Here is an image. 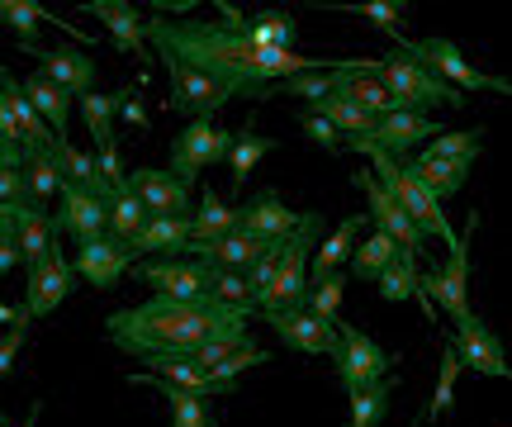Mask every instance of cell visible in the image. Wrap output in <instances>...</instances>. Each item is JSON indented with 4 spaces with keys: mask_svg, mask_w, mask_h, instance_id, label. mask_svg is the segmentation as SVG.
<instances>
[{
    "mask_svg": "<svg viewBox=\"0 0 512 427\" xmlns=\"http://www.w3.org/2000/svg\"><path fill=\"white\" fill-rule=\"evenodd\" d=\"M143 38L152 43V53H166L195 67V72L214 76L219 86H228L233 95H256L285 76H304V72H323L328 62L323 57H299L290 48H252L238 29L214 24V19H162L152 15L143 19Z\"/></svg>",
    "mask_w": 512,
    "mask_h": 427,
    "instance_id": "1",
    "label": "cell"
},
{
    "mask_svg": "<svg viewBox=\"0 0 512 427\" xmlns=\"http://www.w3.org/2000/svg\"><path fill=\"white\" fill-rule=\"evenodd\" d=\"M233 304H214V299H204V304H181V299H162L152 295L143 304H133V309H119V314L105 318V333L119 352L128 356H190L200 347L209 328L228 318Z\"/></svg>",
    "mask_w": 512,
    "mask_h": 427,
    "instance_id": "2",
    "label": "cell"
},
{
    "mask_svg": "<svg viewBox=\"0 0 512 427\" xmlns=\"http://www.w3.org/2000/svg\"><path fill=\"white\" fill-rule=\"evenodd\" d=\"M318 238H323V214H304V223L280 247V266H275L271 285L252 299L256 314L304 309V295H309V257H313V247H318Z\"/></svg>",
    "mask_w": 512,
    "mask_h": 427,
    "instance_id": "3",
    "label": "cell"
},
{
    "mask_svg": "<svg viewBox=\"0 0 512 427\" xmlns=\"http://www.w3.org/2000/svg\"><path fill=\"white\" fill-rule=\"evenodd\" d=\"M375 81H380L384 91L394 95V105L408 114H427L437 110V105H451V110H460L465 105V95L451 91L446 81H437V76L427 72V67H418V62H408V57H370V62H361Z\"/></svg>",
    "mask_w": 512,
    "mask_h": 427,
    "instance_id": "4",
    "label": "cell"
},
{
    "mask_svg": "<svg viewBox=\"0 0 512 427\" xmlns=\"http://www.w3.org/2000/svg\"><path fill=\"white\" fill-rule=\"evenodd\" d=\"M403 57H408V62H418V67H427L437 81H446V86H451V91H460V95H475V91L508 95L512 91L508 76L479 72L475 62L460 53L451 38H418V43H408V38H403Z\"/></svg>",
    "mask_w": 512,
    "mask_h": 427,
    "instance_id": "5",
    "label": "cell"
},
{
    "mask_svg": "<svg viewBox=\"0 0 512 427\" xmlns=\"http://www.w3.org/2000/svg\"><path fill=\"white\" fill-rule=\"evenodd\" d=\"M475 228H479V209L470 214L465 233H456V242L446 247V266H441V271H427V276L418 280L427 304L441 309L451 323L470 318V238H475Z\"/></svg>",
    "mask_w": 512,
    "mask_h": 427,
    "instance_id": "6",
    "label": "cell"
},
{
    "mask_svg": "<svg viewBox=\"0 0 512 427\" xmlns=\"http://www.w3.org/2000/svg\"><path fill=\"white\" fill-rule=\"evenodd\" d=\"M394 361H399V356H389L370 333H361L356 323H342V318H337V352H332V366H337V380H342L347 399L370 390V385H380V380H389Z\"/></svg>",
    "mask_w": 512,
    "mask_h": 427,
    "instance_id": "7",
    "label": "cell"
},
{
    "mask_svg": "<svg viewBox=\"0 0 512 427\" xmlns=\"http://www.w3.org/2000/svg\"><path fill=\"white\" fill-rule=\"evenodd\" d=\"M228 143H233V133L223 129V124H214V119H190V124L176 133V143H171V167H166V176L190 190L200 181L204 167H214L219 157H228Z\"/></svg>",
    "mask_w": 512,
    "mask_h": 427,
    "instance_id": "8",
    "label": "cell"
},
{
    "mask_svg": "<svg viewBox=\"0 0 512 427\" xmlns=\"http://www.w3.org/2000/svg\"><path fill=\"white\" fill-rule=\"evenodd\" d=\"M76 290V271L72 261H67V252H62V242H53L43 257L29 266V280H24V304H19V314L29 318H48L62 304V299Z\"/></svg>",
    "mask_w": 512,
    "mask_h": 427,
    "instance_id": "9",
    "label": "cell"
},
{
    "mask_svg": "<svg viewBox=\"0 0 512 427\" xmlns=\"http://www.w3.org/2000/svg\"><path fill=\"white\" fill-rule=\"evenodd\" d=\"M133 271L162 299H181V304H204V299H209V285H214V266H209V261H195V257L138 261Z\"/></svg>",
    "mask_w": 512,
    "mask_h": 427,
    "instance_id": "10",
    "label": "cell"
},
{
    "mask_svg": "<svg viewBox=\"0 0 512 427\" xmlns=\"http://www.w3.org/2000/svg\"><path fill=\"white\" fill-rule=\"evenodd\" d=\"M351 186L366 195V219L375 223V233H384V238L394 242L399 252H408V257H422V252H427V238L413 228V219L399 209V200H394V195H389V190H384L366 167L351 171Z\"/></svg>",
    "mask_w": 512,
    "mask_h": 427,
    "instance_id": "11",
    "label": "cell"
},
{
    "mask_svg": "<svg viewBox=\"0 0 512 427\" xmlns=\"http://www.w3.org/2000/svg\"><path fill=\"white\" fill-rule=\"evenodd\" d=\"M157 62H162L166 81H171V110L176 114H190V119H214V114L233 100V91L219 86L214 76L195 72V67H185V62H176V57H166V53H157Z\"/></svg>",
    "mask_w": 512,
    "mask_h": 427,
    "instance_id": "12",
    "label": "cell"
},
{
    "mask_svg": "<svg viewBox=\"0 0 512 427\" xmlns=\"http://www.w3.org/2000/svg\"><path fill=\"white\" fill-rule=\"evenodd\" d=\"M451 352L460 356L465 371H479V375H494V380H508V356H503V342L498 333L484 323V318H460L456 323V337H451Z\"/></svg>",
    "mask_w": 512,
    "mask_h": 427,
    "instance_id": "13",
    "label": "cell"
},
{
    "mask_svg": "<svg viewBox=\"0 0 512 427\" xmlns=\"http://www.w3.org/2000/svg\"><path fill=\"white\" fill-rule=\"evenodd\" d=\"M53 233L76 238V247H81V242L105 238V200H100L91 186H72V181H62V190H57Z\"/></svg>",
    "mask_w": 512,
    "mask_h": 427,
    "instance_id": "14",
    "label": "cell"
},
{
    "mask_svg": "<svg viewBox=\"0 0 512 427\" xmlns=\"http://www.w3.org/2000/svg\"><path fill=\"white\" fill-rule=\"evenodd\" d=\"M271 323V333L290 347V352L304 356H332L337 352V323H323L313 318L309 309H275V314H261Z\"/></svg>",
    "mask_w": 512,
    "mask_h": 427,
    "instance_id": "15",
    "label": "cell"
},
{
    "mask_svg": "<svg viewBox=\"0 0 512 427\" xmlns=\"http://www.w3.org/2000/svg\"><path fill=\"white\" fill-rule=\"evenodd\" d=\"M124 186L138 195L143 214H152V219H181V214H190V190L157 167H138L133 176H124Z\"/></svg>",
    "mask_w": 512,
    "mask_h": 427,
    "instance_id": "16",
    "label": "cell"
},
{
    "mask_svg": "<svg viewBox=\"0 0 512 427\" xmlns=\"http://www.w3.org/2000/svg\"><path fill=\"white\" fill-rule=\"evenodd\" d=\"M128 266H133V252H128L124 242H114L110 233L95 242H81V247H76V261H72V271L86 280V285H95V290H114V285L124 280Z\"/></svg>",
    "mask_w": 512,
    "mask_h": 427,
    "instance_id": "17",
    "label": "cell"
},
{
    "mask_svg": "<svg viewBox=\"0 0 512 427\" xmlns=\"http://www.w3.org/2000/svg\"><path fill=\"white\" fill-rule=\"evenodd\" d=\"M299 223H304V214L285 209V200L275 190H256L252 205L238 209V233H247L256 242H285Z\"/></svg>",
    "mask_w": 512,
    "mask_h": 427,
    "instance_id": "18",
    "label": "cell"
},
{
    "mask_svg": "<svg viewBox=\"0 0 512 427\" xmlns=\"http://www.w3.org/2000/svg\"><path fill=\"white\" fill-rule=\"evenodd\" d=\"M437 133H446L441 124H432L427 114H408V110H394L384 114V119H375V129H370V143L384 152V157H394V162H403L408 152L418 148V143H427V138H437Z\"/></svg>",
    "mask_w": 512,
    "mask_h": 427,
    "instance_id": "19",
    "label": "cell"
},
{
    "mask_svg": "<svg viewBox=\"0 0 512 427\" xmlns=\"http://www.w3.org/2000/svg\"><path fill=\"white\" fill-rule=\"evenodd\" d=\"M38 76H48L57 91L91 95L95 91V57L86 48H34Z\"/></svg>",
    "mask_w": 512,
    "mask_h": 427,
    "instance_id": "20",
    "label": "cell"
},
{
    "mask_svg": "<svg viewBox=\"0 0 512 427\" xmlns=\"http://www.w3.org/2000/svg\"><path fill=\"white\" fill-rule=\"evenodd\" d=\"M0 24H10V29H15L24 53H34L38 48V24H57V29H62L67 38H76L81 48L91 43L86 29H76V24H67V19H57L53 10H43V5H34V0H0Z\"/></svg>",
    "mask_w": 512,
    "mask_h": 427,
    "instance_id": "21",
    "label": "cell"
},
{
    "mask_svg": "<svg viewBox=\"0 0 512 427\" xmlns=\"http://www.w3.org/2000/svg\"><path fill=\"white\" fill-rule=\"evenodd\" d=\"M86 15L105 19V29H110L119 53H128V57L143 53L147 38H143V10H138V5H128V0H91Z\"/></svg>",
    "mask_w": 512,
    "mask_h": 427,
    "instance_id": "22",
    "label": "cell"
},
{
    "mask_svg": "<svg viewBox=\"0 0 512 427\" xmlns=\"http://www.w3.org/2000/svg\"><path fill=\"white\" fill-rule=\"evenodd\" d=\"M366 214H351V219H342L337 228H332L328 238H318V247H313V257H309V276L313 280H323L332 276V271H342L351 261V247H356V238L366 233Z\"/></svg>",
    "mask_w": 512,
    "mask_h": 427,
    "instance_id": "23",
    "label": "cell"
},
{
    "mask_svg": "<svg viewBox=\"0 0 512 427\" xmlns=\"http://www.w3.org/2000/svg\"><path fill=\"white\" fill-rule=\"evenodd\" d=\"M143 366H147V375H152V380L176 385V390H190V394H200V399H209V394H233L228 385H219L209 371H200L190 356H147Z\"/></svg>",
    "mask_w": 512,
    "mask_h": 427,
    "instance_id": "24",
    "label": "cell"
},
{
    "mask_svg": "<svg viewBox=\"0 0 512 427\" xmlns=\"http://www.w3.org/2000/svg\"><path fill=\"white\" fill-rule=\"evenodd\" d=\"M403 167L413 171L422 186H427L441 200V205H446L451 195H460V190H465V181H470V167H475V162H441V157H427V152H418V157H408Z\"/></svg>",
    "mask_w": 512,
    "mask_h": 427,
    "instance_id": "25",
    "label": "cell"
},
{
    "mask_svg": "<svg viewBox=\"0 0 512 427\" xmlns=\"http://www.w3.org/2000/svg\"><path fill=\"white\" fill-rule=\"evenodd\" d=\"M19 176H24V190H29V205L43 209L62 190V171H57V152L48 148H24V162H19Z\"/></svg>",
    "mask_w": 512,
    "mask_h": 427,
    "instance_id": "26",
    "label": "cell"
},
{
    "mask_svg": "<svg viewBox=\"0 0 512 427\" xmlns=\"http://www.w3.org/2000/svg\"><path fill=\"white\" fill-rule=\"evenodd\" d=\"M0 95H5V105H10V119H15L19 129V148H48V143H57L53 133H48V124L34 114V105H29V95L19 91V76L0 72Z\"/></svg>",
    "mask_w": 512,
    "mask_h": 427,
    "instance_id": "27",
    "label": "cell"
},
{
    "mask_svg": "<svg viewBox=\"0 0 512 427\" xmlns=\"http://www.w3.org/2000/svg\"><path fill=\"white\" fill-rule=\"evenodd\" d=\"M19 91L29 95V105H34V114L48 124V133H53L57 143L67 138V91H57L48 76H38V72H29L24 81H19Z\"/></svg>",
    "mask_w": 512,
    "mask_h": 427,
    "instance_id": "28",
    "label": "cell"
},
{
    "mask_svg": "<svg viewBox=\"0 0 512 427\" xmlns=\"http://www.w3.org/2000/svg\"><path fill=\"white\" fill-rule=\"evenodd\" d=\"M418 257H408V252H399V257L384 266L380 276H375V285H380V299H389V304H403V299H422V309H427V318H437V309L427 304V295H422L418 285Z\"/></svg>",
    "mask_w": 512,
    "mask_h": 427,
    "instance_id": "29",
    "label": "cell"
},
{
    "mask_svg": "<svg viewBox=\"0 0 512 427\" xmlns=\"http://www.w3.org/2000/svg\"><path fill=\"white\" fill-rule=\"evenodd\" d=\"M238 233V209L219 200V190H204L200 209H190V242H219Z\"/></svg>",
    "mask_w": 512,
    "mask_h": 427,
    "instance_id": "30",
    "label": "cell"
},
{
    "mask_svg": "<svg viewBox=\"0 0 512 427\" xmlns=\"http://www.w3.org/2000/svg\"><path fill=\"white\" fill-rule=\"evenodd\" d=\"M266 152H275V138L256 133V119H247V124L233 133V143H228V167H233V186L242 190L247 181H252L256 162H261Z\"/></svg>",
    "mask_w": 512,
    "mask_h": 427,
    "instance_id": "31",
    "label": "cell"
},
{
    "mask_svg": "<svg viewBox=\"0 0 512 427\" xmlns=\"http://www.w3.org/2000/svg\"><path fill=\"white\" fill-rule=\"evenodd\" d=\"M53 242H57L53 219H48L43 209H34V205L15 209V247H19V261H29V266H34V261L43 257Z\"/></svg>",
    "mask_w": 512,
    "mask_h": 427,
    "instance_id": "32",
    "label": "cell"
},
{
    "mask_svg": "<svg viewBox=\"0 0 512 427\" xmlns=\"http://www.w3.org/2000/svg\"><path fill=\"white\" fill-rule=\"evenodd\" d=\"M143 205H138V195L119 181V186H110V195H105V233H110L114 242H124L128 247V238L143 228Z\"/></svg>",
    "mask_w": 512,
    "mask_h": 427,
    "instance_id": "33",
    "label": "cell"
},
{
    "mask_svg": "<svg viewBox=\"0 0 512 427\" xmlns=\"http://www.w3.org/2000/svg\"><path fill=\"white\" fill-rule=\"evenodd\" d=\"M128 385H152V390L162 394L166 404H171V427H209V409H204L200 394L162 385V380H152V375H128Z\"/></svg>",
    "mask_w": 512,
    "mask_h": 427,
    "instance_id": "34",
    "label": "cell"
},
{
    "mask_svg": "<svg viewBox=\"0 0 512 427\" xmlns=\"http://www.w3.org/2000/svg\"><path fill=\"white\" fill-rule=\"evenodd\" d=\"M313 114H323L332 129L342 133V143H351V138H370V129H375V119H370L366 110H356L351 100H342V95H323L318 105H309Z\"/></svg>",
    "mask_w": 512,
    "mask_h": 427,
    "instance_id": "35",
    "label": "cell"
},
{
    "mask_svg": "<svg viewBox=\"0 0 512 427\" xmlns=\"http://www.w3.org/2000/svg\"><path fill=\"white\" fill-rule=\"evenodd\" d=\"M128 91V86H124ZM124 91H114V95H81V119H86V133H91V143L95 148H105V143H114V110L124 105Z\"/></svg>",
    "mask_w": 512,
    "mask_h": 427,
    "instance_id": "36",
    "label": "cell"
},
{
    "mask_svg": "<svg viewBox=\"0 0 512 427\" xmlns=\"http://www.w3.org/2000/svg\"><path fill=\"white\" fill-rule=\"evenodd\" d=\"M394 257H399V247L384 238V233H375V228H370L366 238H356V247H351V276H356V280H375Z\"/></svg>",
    "mask_w": 512,
    "mask_h": 427,
    "instance_id": "37",
    "label": "cell"
},
{
    "mask_svg": "<svg viewBox=\"0 0 512 427\" xmlns=\"http://www.w3.org/2000/svg\"><path fill=\"white\" fill-rule=\"evenodd\" d=\"M342 299H347V276H342V271H332V276H323V280H309L304 309H309L313 318H323V323H337Z\"/></svg>",
    "mask_w": 512,
    "mask_h": 427,
    "instance_id": "38",
    "label": "cell"
},
{
    "mask_svg": "<svg viewBox=\"0 0 512 427\" xmlns=\"http://www.w3.org/2000/svg\"><path fill=\"white\" fill-rule=\"evenodd\" d=\"M460 356L451 352V342L441 347V371H437V390H432V404H427V413H422V423H437V418H446L451 413V404H456V380H460Z\"/></svg>",
    "mask_w": 512,
    "mask_h": 427,
    "instance_id": "39",
    "label": "cell"
},
{
    "mask_svg": "<svg viewBox=\"0 0 512 427\" xmlns=\"http://www.w3.org/2000/svg\"><path fill=\"white\" fill-rule=\"evenodd\" d=\"M422 152H427V157H441V162H479V152H484V129L437 133Z\"/></svg>",
    "mask_w": 512,
    "mask_h": 427,
    "instance_id": "40",
    "label": "cell"
},
{
    "mask_svg": "<svg viewBox=\"0 0 512 427\" xmlns=\"http://www.w3.org/2000/svg\"><path fill=\"white\" fill-rule=\"evenodd\" d=\"M389 399H394V380H380V385H370V390L351 394L347 427H380L384 413H389Z\"/></svg>",
    "mask_w": 512,
    "mask_h": 427,
    "instance_id": "41",
    "label": "cell"
},
{
    "mask_svg": "<svg viewBox=\"0 0 512 427\" xmlns=\"http://www.w3.org/2000/svg\"><path fill=\"white\" fill-rule=\"evenodd\" d=\"M337 10L370 19V24H375L380 34H389V38H399V43H403L399 24H403V15H408V5H403V0H361V5H337Z\"/></svg>",
    "mask_w": 512,
    "mask_h": 427,
    "instance_id": "42",
    "label": "cell"
},
{
    "mask_svg": "<svg viewBox=\"0 0 512 427\" xmlns=\"http://www.w3.org/2000/svg\"><path fill=\"white\" fill-rule=\"evenodd\" d=\"M266 361H271V356L261 352L256 342H242L238 352H228L209 375H214L219 385H228V390H238V375H242V371H252V366H266Z\"/></svg>",
    "mask_w": 512,
    "mask_h": 427,
    "instance_id": "43",
    "label": "cell"
},
{
    "mask_svg": "<svg viewBox=\"0 0 512 427\" xmlns=\"http://www.w3.org/2000/svg\"><path fill=\"white\" fill-rule=\"evenodd\" d=\"M294 124H299V129H304V133H309V143H318V148H323V152H332V157L342 152V133L332 129V124H328V119H323V114L299 110V114H294Z\"/></svg>",
    "mask_w": 512,
    "mask_h": 427,
    "instance_id": "44",
    "label": "cell"
},
{
    "mask_svg": "<svg viewBox=\"0 0 512 427\" xmlns=\"http://www.w3.org/2000/svg\"><path fill=\"white\" fill-rule=\"evenodd\" d=\"M138 86H147V72L138 76V81H128V91H124V124L128 129H138V133H147V110H143V100H138Z\"/></svg>",
    "mask_w": 512,
    "mask_h": 427,
    "instance_id": "45",
    "label": "cell"
},
{
    "mask_svg": "<svg viewBox=\"0 0 512 427\" xmlns=\"http://www.w3.org/2000/svg\"><path fill=\"white\" fill-rule=\"evenodd\" d=\"M0 205H10V209H24V205H29V190H24V176H19V167H0Z\"/></svg>",
    "mask_w": 512,
    "mask_h": 427,
    "instance_id": "46",
    "label": "cell"
},
{
    "mask_svg": "<svg viewBox=\"0 0 512 427\" xmlns=\"http://www.w3.org/2000/svg\"><path fill=\"white\" fill-rule=\"evenodd\" d=\"M24 337H29V328H10V333L0 337V380L10 375V366H15V356L24 352Z\"/></svg>",
    "mask_w": 512,
    "mask_h": 427,
    "instance_id": "47",
    "label": "cell"
},
{
    "mask_svg": "<svg viewBox=\"0 0 512 427\" xmlns=\"http://www.w3.org/2000/svg\"><path fill=\"white\" fill-rule=\"evenodd\" d=\"M19 162H24V148L10 143V138H0V167H19Z\"/></svg>",
    "mask_w": 512,
    "mask_h": 427,
    "instance_id": "48",
    "label": "cell"
},
{
    "mask_svg": "<svg viewBox=\"0 0 512 427\" xmlns=\"http://www.w3.org/2000/svg\"><path fill=\"white\" fill-rule=\"evenodd\" d=\"M15 266H19V247L15 242H0V276H10Z\"/></svg>",
    "mask_w": 512,
    "mask_h": 427,
    "instance_id": "49",
    "label": "cell"
},
{
    "mask_svg": "<svg viewBox=\"0 0 512 427\" xmlns=\"http://www.w3.org/2000/svg\"><path fill=\"white\" fill-rule=\"evenodd\" d=\"M0 242H15V209L0 205Z\"/></svg>",
    "mask_w": 512,
    "mask_h": 427,
    "instance_id": "50",
    "label": "cell"
},
{
    "mask_svg": "<svg viewBox=\"0 0 512 427\" xmlns=\"http://www.w3.org/2000/svg\"><path fill=\"white\" fill-rule=\"evenodd\" d=\"M0 323H10V328H29V318L19 314L15 304H0Z\"/></svg>",
    "mask_w": 512,
    "mask_h": 427,
    "instance_id": "51",
    "label": "cell"
},
{
    "mask_svg": "<svg viewBox=\"0 0 512 427\" xmlns=\"http://www.w3.org/2000/svg\"><path fill=\"white\" fill-rule=\"evenodd\" d=\"M38 413H43V399H34V404H29V418H24L19 427H38ZM0 427H15V423H10V418L0 413Z\"/></svg>",
    "mask_w": 512,
    "mask_h": 427,
    "instance_id": "52",
    "label": "cell"
}]
</instances>
